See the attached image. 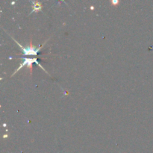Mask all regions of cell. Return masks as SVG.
Masks as SVG:
<instances>
[{
	"label": "cell",
	"instance_id": "obj_1",
	"mask_svg": "<svg viewBox=\"0 0 153 153\" xmlns=\"http://www.w3.org/2000/svg\"><path fill=\"white\" fill-rule=\"evenodd\" d=\"M15 42L16 43V44H18L19 46H20V49H21V50H22V53H23L24 55H37V53H38L39 51H40V48L42 47V46H40V47H35V46H33L32 40H30V44L28 45V46H25V47H23V46H21V45L19 44L17 41H16V40H15Z\"/></svg>",
	"mask_w": 153,
	"mask_h": 153
},
{
	"label": "cell",
	"instance_id": "obj_2",
	"mask_svg": "<svg viewBox=\"0 0 153 153\" xmlns=\"http://www.w3.org/2000/svg\"><path fill=\"white\" fill-rule=\"evenodd\" d=\"M32 3L34 4V5H33L34 9H33L32 12L35 11V10L36 11H38V10H40V9H41L42 6H41V4L38 2V1H32Z\"/></svg>",
	"mask_w": 153,
	"mask_h": 153
}]
</instances>
